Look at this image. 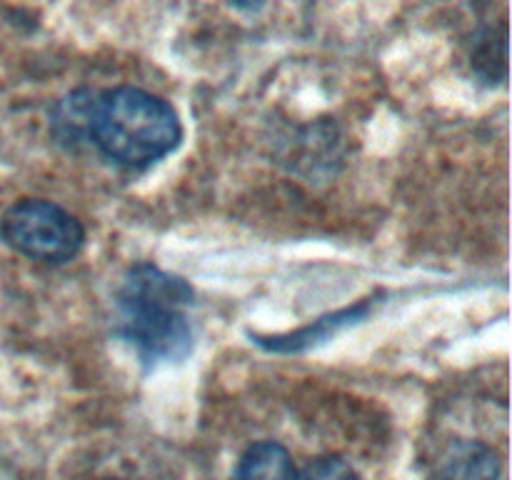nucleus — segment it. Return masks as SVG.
I'll return each mask as SVG.
<instances>
[{
    "label": "nucleus",
    "instance_id": "nucleus-8",
    "mask_svg": "<svg viewBox=\"0 0 512 480\" xmlns=\"http://www.w3.org/2000/svg\"><path fill=\"white\" fill-rule=\"evenodd\" d=\"M223 3L230 5L233 10H238V13L255 15L265 8V3H268V0H223Z\"/></svg>",
    "mask_w": 512,
    "mask_h": 480
},
{
    "label": "nucleus",
    "instance_id": "nucleus-1",
    "mask_svg": "<svg viewBox=\"0 0 512 480\" xmlns=\"http://www.w3.org/2000/svg\"><path fill=\"white\" fill-rule=\"evenodd\" d=\"M50 130L63 143L90 140L115 165L148 170L183 140L173 105L135 85L75 88L50 110Z\"/></svg>",
    "mask_w": 512,
    "mask_h": 480
},
{
    "label": "nucleus",
    "instance_id": "nucleus-3",
    "mask_svg": "<svg viewBox=\"0 0 512 480\" xmlns=\"http://www.w3.org/2000/svg\"><path fill=\"white\" fill-rule=\"evenodd\" d=\"M0 238L23 258L63 265L83 250L85 228L53 200L20 198L0 218Z\"/></svg>",
    "mask_w": 512,
    "mask_h": 480
},
{
    "label": "nucleus",
    "instance_id": "nucleus-6",
    "mask_svg": "<svg viewBox=\"0 0 512 480\" xmlns=\"http://www.w3.org/2000/svg\"><path fill=\"white\" fill-rule=\"evenodd\" d=\"M365 313H368V303L355 305V308H348V310H340V313L328 315V318L315 320L313 325H308V328H303V330H298V333L288 335V338H270L273 343H270L268 348L270 350H285V353H293V350H303V348H308V345H313L315 340L328 338L330 333H335V330L343 328V325L355 323L358 318H365Z\"/></svg>",
    "mask_w": 512,
    "mask_h": 480
},
{
    "label": "nucleus",
    "instance_id": "nucleus-7",
    "mask_svg": "<svg viewBox=\"0 0 512 480\" xmlns=\"http://www.w3.org/2000/svg\"><path fill=\"white\" fill-rule=\"evenodd\" d=\"M300 480H363L358 475V470L343 458H335V455H325V458H315L305 465V470L300 473Z\"/></svg>",
    "mask_w": 512,
    "mask_h": 480
},
{
    "label": "nucleus",
    "instance_id": "nucleus-9",
    "mask_svg": "<svg viewBox=\"0 0 512 480\" xmlns=\"http://www.w3.org/2000/svg\"><path fill=\"white\" fill-rule=\"evenodd\" d=\"M103 480H110V478H103Z\"/></svg>",
    "mask_w": 512,
    "mask_h": 480
},
{
    "label": "nucleus",
    "instance_id": "nucleus-4",
    "mask_svg": "<svg viewBox=\"0 0 512 480\" xmlns=\"http://www.w3.org/2000/svg\"><path fill=\"white\" fill-rule=\"evenodd\" d=\"M500 460L490 445L480 440H458L443 455L438 480H498Z\"/></svg>",
    "mask_w": 512,
    "mask_h": 480
},
{
    "label": "nucleus",
    "instance_id": "nucleus-2",
    "mask_svg": "<svg viewBox=\"0 0 512 480\" xmlns=\"http://www.w3.org/2000/svg\"><path fill=\"white\" fill-rule=\"evenodd\" d=\"M195 293L180 275L138 263L125 270L115 293V333L138 353L145 368L183 363L195 345L188 310Z\"/></svg>",
    "mask_w": 512,
    "mask_h": 480
},
{
    "label": "nucleus",
    "instance_id": "nucleus-5",
    "mask_svg": "<svg viewBox=\"0 0 512 480\" xmlns=\"http://www.w3.org/2000/svg\"><path fill=\"white\" fill-rule=\"evenodd\" d=\"M230 480H300V473L283 445L260 440L245 448Z\"/></svg>",
    "mask_w": 512,
    "mask_h": 480
}]
</instances>
